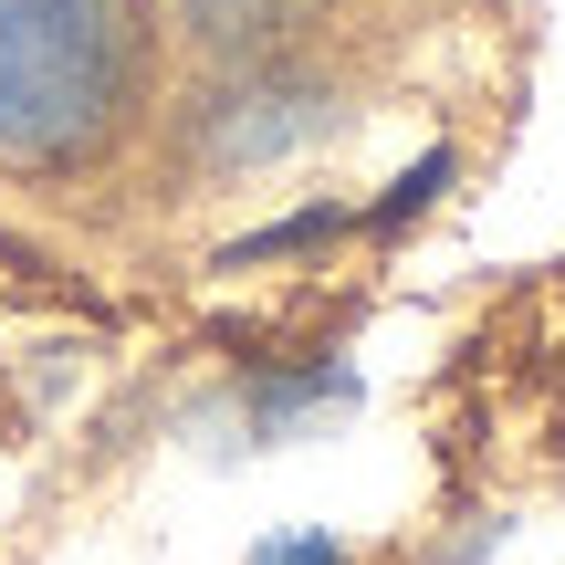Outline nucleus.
<instances>
[{
    "label": "nucleus",
    "instance_id": "1",
    "mask_svg": "<svg viewBox=\"0 0 565 565\" xmlns=\"http://www.w3.org/2000/svg\"><path fill=\"white\" fill-rule=\"evenodd\" d=\"M137 74L126 0H0V158L74 168L105 147Z\"/></svg>",
    "mask_w": 565,
    "mask_h": 565
},
{
    "label": "nucleus",
    "instance_id": "2",
    "mask_svg": "<svg viewBox=\"0 0 565 565\" xmlns=\"http://www.w3.org/2000/svg\"><path fill=\"white\" fill-rule=\"evenodd\" d=\"M335 126V95L324 84H252V95H221L210 116V168H273L294 147H315Z\"/></svg>",
    "mask_w": 565,
    "mask_h": 565
},
{
    "label": "nucleus",
    "instance_id": "3",
    "mask_svg": "<svg viewBox=\"0 0 565 565\" xmlns=\"http://www.w3.org/2000/svg\"><path fill=\"white\" fill-rule=\"evenodd\" d=\"M429 189H450V158H440V147H429V158H419V168H408V179H398V200H377V231L419 221V210H429Z\"/></svg>",
    "mask_w": 565,
    "mask_h": 565
},
{
    "label": "nucleus",
    "instance_id": "4",
    "mask_svg": "<svg viewBox=\"0 0 565 565\" xmlns=\"http://www.w3.org/2000/svg\"><path fill=\"white\" fill-rule=\"evenodd\" d=\"M179 11H189V21H210V32H263L282 0H179Z\"/></svg>",
    "mask_w": 565,
    "mask_h": 565
},
{
    "label": "nucleus",
    "instance_id": "5",
    "mask_svg": "<svg viewBox=\"0 0 565 565\" xmlns=\"http://www.w3.org/2000/svg\"><path fill=\"white\" fill-rule=\"evenodd\" d=\"M252 565H345L335 534H273V545H252Z\"/></svg>",
    "mask_w": 565,
    "mask_h": 565
}]
</instances>
